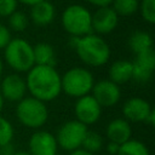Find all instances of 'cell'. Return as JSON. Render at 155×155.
I'll return each mask as SVG.
<instances>
[{
    "instance_id": "6da1fadb",
    "label": "cell",
    "mask_w": 155,
    "mask_h": 155,
    "mask_svg": "<svg viewBox=\"0 0 155 155\" xmlns=\"http://www.w3.org/2000/svg\"><path fill=\"white\" fill-rule=\"evenodd\" d=\"M27 91L30 96L46 103L56 99L61 92V74L53 67L34 65L25 78Z\"/></svg>"
},
{
    "instance_id": "7a4b0ae2",
    "label": "cell",
    "mask_w": 155,
    "mask_h": 155,
    "mask_svg": "<svg viewBox=\"0 0 155 155\" xmlns=\"http://www.w3.org/2000/svg\"><path fill=\"white\" fill-rule=\"evenodd\" d=\"M71 44L79 58L90 67H102L110 58L108 42L97 34L91 33L80 38H73Z\"/></svg>"
},
{
    "instance_id": "3957f363",
    "label": "cell",
    "mask_w": 155,
    "mask_h": 155,
    "mask_svg": "<svg viewBox=\"0 0 155 155\" xmlns=\"http://www.w3.org/2000/svg\"><path fill=\"white\" fill-rule=\"evenodd\" d=\"M92 13L82 5L71 4L64 8L61 16L63 29L71 38H80L92 33Z\"/></svg>"
},
{
    "instance_id": "277c9868",
    "label": "cell",
    "mask_w": 155,
    "mask_h": 155,
    "mask_svg": "<svg viewBox=\"0 0 155 155\" xmlns=\"http://www.w3.org/2000/svg\"><path fill=\"white\" fill-rule=\"evenodd\" d=\"M94 85L92 73L81 67H74L61 75V88L62 91L73 98H80L90 94Z\"/></svg>"
},
{
    "instance_id": "5b68a950",
    "label": "cell",
    "mask_w": 155,
    "mask_h": 155,
    "mask_svg": "<svg viewBox=\"0 0 155 155\" xmlns=\"http://www.w3.org/2000/svg\"><path fill=\"white\" fill-rule=\"evenodd\" d=\"M5 62L17 73H28L34 65L33 46L24 39L15 38L4 48Z\"/></svg>"
},
{
    "instance_id": "8992f818",
    "label": "cell",
    "mask_w": 155,
    "mask_h": 155,
    "mask_svg": "<svg viewBox=\"0 0 155 155\" xmlns=\"http://www.w3.org/2000/svg\"><path fill=\"white\" fill-rule=\"evenodd\" d=\"M16 116L18 121L28 128H40L48 119V109L46 103L34 98L24 97L17 103Z\"/></svg>"
},
{
    "instance_id": "52a82bcc",
    "label": "cell",
    "mask_w": 155,
    "mask_h": 155,
    "mask_svg": "<svg viewBox=\"0 0 155 155\" xmlns=\"http://www.w3.org/2000/svg\"><path fill=\"white\" fill-rule=\"evenodd\" d=\"M87 131V126L82 125L76 120L67 121L58 128L57 134L54 136L57 145L61 147L63 150L71 153L81 148L82 140Z\"/></svg>"
},
{
    "instance_id": "ba28073f",
    "label": "cell",
    "mask_w": 155,
    "mask_h": 155,
    "mask_svg": "<svg viewBox=\"0 0 155 155\" xmlns=\"http://www.w3.org/2000/svg\"><path fill=\"white\" fill-rule=\"evenodd\" d=\"M74 114L76 116V121L81 122L82 125H93L101 117L102 107L91 94H86L76 99L74 105Z\"/></svg>"
},
{
    "instance_id": "9c48e42d",
    "label": "cell",
    "mask_w": 155,
    "mask_h": 155,
    "mask_svg": "<svg viewBox=\"0 0 155 155\" xmlns=\"http://www.w3.org/2000/svg\"><path fill=\"white\" fill-rule=\"evenodd\" d=\"M91 92H92L91 96L97 101V103L102 108L114 107L121 98V90L119 85L114 84L109 79L108 80L104 79L94 82Z\"/></svg>"
},
{
    "instance_id": "30bf717a",
    "label": "cell",
    "mask_w": 155,
    "mask_h": 155,
    "mask_svg": "<svg viewBox=\"0 0 155 155\" xmlns=\"http://www.w3.org/2000/svg\"><path fill=\"white\" fill-rule=\"evenodd\" d=\"M30 155H57L58 145L56 138L48 131L34 132L28 142Z\"/></svg>"
},
{
    "instance_id": "8fae6325",
    "label": "cell",
    "mask_w": 155,
    "mask_h": 155,
    "mask_svg": "<svg viewBox=\"0 0 155 155\" xmlns=\"http://www.w3.org/2000/svg\"><path fill=\"white\" fill-rule=\"evenodd\" d=\"M0 93L4 99L10 102H19L25 97L27 85L25 79L19 74H8L0 82Z\"/></svg>"
},
{
    "instance_id": "7c38bea8",
    "label": "cell",
    "mask_w": 155,
    "mask_h": 155,
    "mask_svg": "<svg viewBox=\"0 0 155 155\" xmlns=\"http://www.w3.org/2000/svg\"><path fill=\"white\" fill-rule=\"evenodd\" d=\"M91 24H92V31L97 33V35L109 34L116 29L119 24V16L110 6L101 7L97 8L94 13H92Z\"/></svg>"
},
{
    "instance_id": "4fadbf2b",
    "label": "cell",
    "mask_w": 155,
    "mask_h": 155,
    "mask_svg": "<svg viewBox=\"0 0 155 155\" xmlns=\"http://www.w3.org/2000/svg\"><path fill=\"white\" fill-rule=\"evenodd\" d=\"M153 108L148 101L142 97L128 98L122 105V115L126 121L132 122H145Z\"/></svg>"
},
{
    "instance_id": "5bb4252c",
    "label": "cell",
    "mask_w": 155,
    "mask_h": 155,
    "mask_svg": "<svg viewBox=\"0 0 155 155\" xmlns=\"http://www.w3.org/2000/svg\"><path fill=\"white\" fill-rule=\"evenodd\" d=\"M132 67H133L132 79L138 82H148L153 78L155 70L154 48L137 54L136 59L132 62Z\"/></svg>"
},
{
    "instance_id": "9a60e30c",
    "label": "cell",
    "mask_w": 155,
    "mask_h": 155,
    "mask_svg": "<svg viewBox=\"0 0 155 155\" xmlns=\"http://www.w3.org/2000/svg\"><path fill=\"white\" fill-rule=\"evenodd\" d=\"M105 134L109 142H113L117 145H122L124 143L131 139L132 128L128 121L122 117H117L108 124L105 128Z\"/></svg>"
},
{
    "instance_id": "2e32d148",
    "label": "cell",
    "mask_w": 155,
    "mask_h": 155,
    "mask_svg": "<svg viewBox=\"0 0 155 155\" xmlns=\"http://www.w3.org/2000/svg\"><path fill=\"white\" fill-rule=\"evenodd\" d=\"M56 17V8L52 2L44 0L30 7V19L36 25H47L53 22Z\"/></svg>"
},
{
    "instance_id": "e0dca14e",
    "label": "cell",
    "mask_w": 155,
    "mask_h": 155,
    "mask_svg": "<svg viewBox=\"0 0 155 155\" xmlns=\"http://www.w3.org/2000/svg\"><path fill=\"white\" fill-rule=\"evenodd\" d=\"M132 74H133V67H132V62L130 61H125V59L115 61L109 68V80L116 85L125 84L132 80Z\"/></svg>"
},
{
    "instance_id": "ac0fdd59",
    "label": "cell",
    "mask_w": 155,
    "mask_h": 155,
    "mask_svg": "<svg viewBox=\"0 0 155 155\" xmlns=\"http://www.w3.org/2000/svg\"><path fill=\"white\" fill-rule=\"evenodd\" d=\"M33 54H34L35 65L54 68L57 64L56 51H54L53 46L47 42H39L35 46H33Z\"/></svg>"
},
{
    "instance_id": "d6986e66",
    "label": "cell",
    "mask_w": 155,
    "mask_h": 155,
    "mask_svg": "<svg viewBox=\"0 0 155 155\" xmlns=\"http://www.w3.org/2000/svg\"><path fill=\"white\" fill-rule=\"evenodd\" d=\"M128 46L131 51L137 56L139 53L153 50V38L149 33L137 30L128 38Z\"/></svg>"
},
{
    "instance_id": "ffe728a7",
    "label": "cell",
    "mask_w": 155,
    "mask_h": 155,
    "mask_svg": "<svg viewBox=\"0 0 155 155\" xmlns=\"http://www.w3.org/2000/svg\"><path fill=\"white\" fill-rule=\"evenodd\" d=\"M116 155H150V153L148 147L143 142L131 138L130 140L120 145Z\"/></svg>"
},
{
    "instance_id": "44dd1931",
    "label": "cell",
    "mask_w": 155,
    "mask_h": 155,
    "mask_svg": "<svg viewBox=\"0 0 155 155\" xmlns=\"http://www.w3.org/2000/svg\"><path fill=\"white\" fill-rule=\"evenodd\" d=\"M139 0H113L110 7L117 16H131L138 11Z\"/></svg>"
},
{
    "instance_id": "7402d4cb",
    "label": "cell",
    "mask_w": 155,
    "mask_h": 155,
    "mask_svg": "<svg viewBox=\"0 0 155 155\" xmlns=\"http://www.w3.org/2000/svg\"><path fill=\"white\" fill-rule=\"evenodd\" d=\"M81 148L91 154H94L96 153H99L103 148V138L99 133L97 132H93V131H87L86 132V136L82 140V144H81Z\"/></svg>"
},
{
    "instance_id": "603a6c76",
    "label": "cell",
    "mask_w": 155,
    "mask_h": 155,
    "mask_svg": "<svg viewBox=\"0 0 155 155\" xmlns=\"http://www.w3.org/2000/svg\"><path fill=\"white\" fill-rule=\"evenodd\" d=\"M29 24L28 16L22 11H15L11 16H8V29L15 31H24Z\"/></svg>"
},
{
    "instance_id": "cb8c5ba5",
    "label": "cell",
    "mask_w": 155,
    "mask_h": 155,
    "mask_svg": "<svg viewBox=\"0 0 155 155\" xmlns=\"http://www.w3.org/2000/svg\"><path fill=\"white\" fill-rule=\"evenodd\" d=\"M15 131L12 124L4 116L0 115V148L11 144Z\"/></svg>"
},
{
    "instance_id": "d4e9b609",
    "label": "cell",
    "mask_w": 155,
    "mask_h": 155,
    "mask_svg": "<svg viewBox=\"0 0 155 155\" xmlns=\"http://www.w3.org/2000/svg\"><path fill=\"white\" fill-rule=\"evenodd\" d=\"M138 10L140 12L142 18L147 23H155V0H140Z\"/></svg>"
},
{
    "instance_id": "484cf974",
    "label": "cell",
    "mask_w": 155,
    "mask_h": 155,
    "mask_svg": "<svg viewBox=\"0 0 155 155\" xmlns=\"http://www.w3.org/2000/svg\"><path fill=\"white\" fill-rule=\"evenodd\" d=\"M17 0H0V17H8L17 11Z\"/></svg>"
},
{
    "instance_id": "4316f807",
    "label": "cell",
    "mask_w": 155,
    "mask_h": 155,
    "mask_svg": "<svg viewBox=\"0 0 155 155\" xmlns=\"http://www.w3.org/2000/svg\"><path fill=\"white\" fill-rule=\"evenodd\" d=\"M11 31L8 29V27H6L5 24L0 23V50H4L7 44L11 41Z\"/></svg>"
},
{
    "instance_id": "83f0119b",
    "label": "cell",
    "mask_w": 155,
    "mask_h": 155,
    "mask_svg": "<svg viewBox=\"0 0 155 155\" xmlns=\"http://www.w3.org/2000/svg\"><path fill=\"white\" fill-rule=\"evenodd\" d=\"M86 1L90 2L91 5L98 7V8H101V7H108L113 2V0H86Z\"/></svg>"
},
{
    "instance_id": "f1b7e54d",
    "label": "cell",
    "mask_w": 155,
    "mask_h": 155,
    "mask_svg": "<svg viewBox=\"0 0 155 155\" xmlns=\"http://www.w3.org/2000/svg\"><path fill=\"white\" fill-rule=\"evenodd\" d=\"M119 148H120V145H117L113 142H108V144H107V151L110 155H116L119 151Z\"/></svg>"
},
{
    "instance_id": "f546056e",
    "label": "cell",
    "mask_w": 155,
    "mask_h": 155,
    "mask_svg": "<svg viewBox=\"0 0 155 155\" xmlns=\"http://www.w3.org/2000/svg\"><path fill=\"white\" fill-rule=\"evenodd\" d=\"M41 1H44V0H17V2H21V4H23V5H27V6H34L35 4H39V2H41Z\"/></svg>"
},
{
    "instance_id": "4dcf8cb0",
    "label": "cell",
    "mask_w": 155,
    "mask_h": 155,
    "mask_svg": "<svg viewBox=\"0 0 155 155\" xmlns=\"http://www.w3.org/2000/svg\"><path fill=\"white\" fill-rule=\"evenodd\" d=\"M145 124H148V125H150V126H154V125H155V111H154V109H153V111L149 114V116L147 117Z\"/></svg>"
},
{
    "instance_id": "1f68e13d",
    "label": "cell",
    "mask_w": 155,
    "mask_h": 155,
    "mask_svg": "<svg viewBox=\"0 0 155 155\" xmlns=\"http://www.w3.org/2000/svg\"><path fill=\"white\" fill-rule=\"evenodd\" d=\"M69 155H94V154H91V153H88V151L84 150L82 148H79V149H76V150H74V151L69 153Z\"/></svg>"
},
{
    "instance_id": "d6a6232c",
    "label": "cell",
    "mask_w": 155,
    "mask_h": 155,
    "mask_svg": "<svg viewBox=\"0 0 155 155\" xmlns=\"http://www.w3.org/2000/svg\"><path fill=\"white\" fill-rule=\"evenodd\" d=\"M12 155H30L28 151H24V150H19V151H15Z\"/></svg>"
},
{
    "instance_id": "836d02e7",
    "label": "cell",
    "mask_w": 155,
    "mask_h": 155,
    "mask_svg": "<svg viewBox=\"0 0 155 155\" xmlns=\"http://www.w3.org/2000/svg\"><path fill=\"white\" fill-rule=\"evenodd\" d=\"M4 104H5V99L2 98V96H1V93H0V114H1V111H2V109H4Z\"/></svg>"
},
{
    "instance_id": "e575fe53",
    "label": "cell",
    "mask_w": 155,
    "mask_h": 155,
    "mask_svg": "<svg viewBox=\"0 0 155 155\" xmlns=\"http://www.w3.org/2000/svg\"><path fill=\"white\" fill-rule=\"evenodd\" d=\"M1 75H2V61L0 59V79H1Z\"/></svg>"
}]
</instances>
